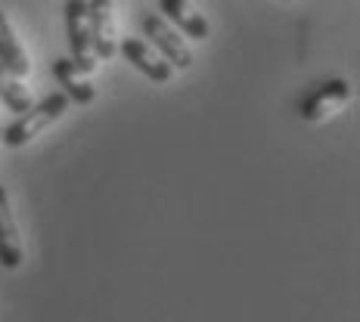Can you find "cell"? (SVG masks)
<instances>
[{"label":"cell","instance_id":"6da1fadb","mask_svg":"<svg viewBox=\"0 0 360 322\" xmlns=\"http://www.w3.org/2000/svg\"><path fill=\"white\" fill-rule=\"evenodd\" d=\"M65 109H69V96H65V93H50L44 102H37V106H32L28 112H22V115L10 127H4L0 140H4L10 149L28 146L37 133H44L50 124L56 121V118H63Z\"/></svg>","mask_w":360,"mask_h":322},{"label":"cell","instance_id":"7a4b0ae2","mask_svg":"<svg viewBox=\"0 0 360 322\" xmlns=\"http://www.w3.org/2000/svg\"><path fill=\"white\" fill-rule=\"evenodd\" d=\"M143 34L153 41L155 53H159L171 69H190L193 65V50H190V43H186V37H180V32L165 16H159V13L143 16Z\"/></svg>","mask_w":360,"mask_h":322},{"label":"cell","instance_id":"3957f363","mask_svg":"<svg viewBox=\"0 0 360 322\" xmlns=\"http://www.w3.org/2000/svg\"><path fill=\"white\" fill-rule=\"evenodd\" d=\"M65 28H69V50L72 62L84 74L96 72L100 59L90 47V22H87V0H65Z\"/></svg>","mask_w":360,"mask_h":322},{"label":"cell","instance_id":"277c9868","mask_svg":"<svg viewBox=\"0 0 360 322\" xmlns=\"http://www.w3.org/2000/svg\"><path fill=\"white\" fill-rule=\"evenodd\" d=\"M90 22V47L94 56L109 62L118 56V28H115V4L112 0H87Z\"/></svg>","mask_w":360,"mask_h":322},{"label":"cell","instance_id":"5b68a950","mask_svg":"<svg viewBox=\"0 0 360 322\" xmlns=\"http://www.w3.org/2000/svg\"><path fill=\"white\" fill-rule=\"evenodd\" d=\"M351 96H354V90H351L348 81L329 78V81L317 84L311 93L304 96L302 106H298V112H302L304 121H323V118L335 115L345 102H351Z\"/></svg>","mask_w":360,"mask_h":322},{"label":"cell","instance_id":"8992f818","mask_svg":"<svg viewBox=\"0 0 360 322\" xmlns=\"http://www.w3.org/2000/svg\"><path fill=\"white\" fill-rule=\"evenodd\" d=\"M118 53H122L140 74H146L149 81H155V84H168L171 74H174V69H171L146 41H140V37H124V41L118 43Z\"/></svg>","mask_w":360,"mask_h":322},{"label":"cell","instance_id":"52a82bcc","mask_svg":"<svg viewBox=\"0 0 360 322\" xmlns=\"http://www.w3.org/2000/svg\"><path fill=\"white\" fill-rule=\"evenodd\" d=\"M159 10H162V16L177 28V32H184L186 37H193V41L202 43V41L212 37V25H208V19L202 16L190 0H159Z\"/></svg>","mask_w":360,"mask_h":322},{"label":"cell","instance_id":"ba28073f","mask_svg":"<svg viewBox=\"0 0 360 322\" xmlns=\"http://www.w3.org/2000/svg\"><path fill=\"white\" fill-rule=\"evenodd\" d=\"M22 257H25V251H22V239H19L16 217H13V208H10V196L0 186V267L19 269Z\"/></svg>","mask_w":360,"mask_h":322},{"label":"cell","instance_id":"9c48e42d","mask_svg":"<svg viewBox=\"0 0 360 322\" xmlns=\"http://www.w3.org/2000/svg\"><path fill=\"white\" fill-rule=\"evenodd\" d=\"M50 72H53V78L59 81V87H63V93L69 96L72 102H78V106H90V102L96 100V87L87 81V74L78 69V65L72 62L69 56L63 59H53V65H50Z\"/></svg>","mask_w":360,"mask_h":322},{"label":"cell","instance_id":"30bf717a","mask_svg":"<svg viewBox=\"0 0 360 322\" xmlns=\"http://www.w3.org/2000/svg\"><path fill=\"white\" fill-rule=\"evenodd\" d=\"M0 62L6 65L16 78H25L28 72H32V62H28V53L22 50L16 32H13L10 19L4 16V10H0Z\"/></svg>","mask_w":360,"mask_h":322},{"label":"cell","instance_id":"8fae6325","mask_svg":"<svg viewBox=\"0 0 360 322\" xmlns=\"http://www.w3.org/2000/svg\"><path fill=\"white\" fill-rule=\"evenodd\" d=\"M0 100H4V106L10 112H16V115L32 109V93H28V87H22V78H16L4 62H0Z\"/></svg>","mask_w":360,"mask_h":322},{"label":"cell","instance_id":"7c38bea8","mask_svg":"<svg viewBox=\"0 0 360 322\" xmlns=\"http://www.w3.org/2000/svg\"><path fill=\"white\" fill-rule=\"evenodd\" d=\"M0 133H4V127H0Z\"/></svg>","mask_w":360,"mask_h":322},{"label":"cell","instance_id":"4fadbf2b","mask_svg":"<svg viewBox=\"0 0 360 322\" xmlns=\"http://www.w3.org/2000/svg\"><path fill=\"white\" fill-rule=\"evenodd\" d=\"M286 4H292V0H286Z\"/></svg>","mask_w":360,"mask_h":322}]
</instances>
